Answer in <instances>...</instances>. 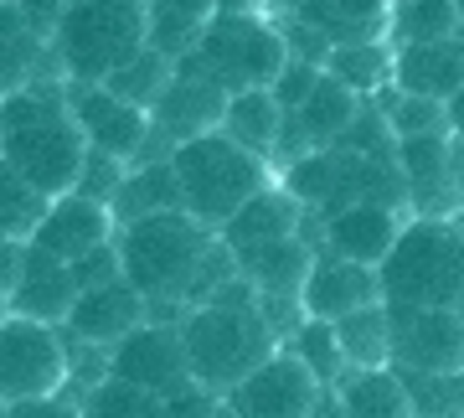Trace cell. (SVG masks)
Segmentation results:
<instances>
[{"label": "cell", "mask_w": 464, "mask_h": 418, "mask_svg": "<svg viewBox=\"0 0 464 418\" xmlns=\"http://www.w3.org/2000/svg\"><path fill=\"white\" fill-rule=\"evenodd\" d=\"M170 73H176V63H170L166 52H155V47H145L134 63H124L109 78V88L114 93H124L130 103H140V109H155V99L166 93V83H170Z\"/></svg>", "instance_id": "cell-34"}, {"label": "cell", "mask_w": 464, "mask_h": 418, "mask_svg": "<svg viewBox=\"0 0 464 418\" xmlns=\"http://www.w3.org/2000/svg\"><path fill=\"white\" fill-rule=\"evenodd\" d=\"M52 47L63 78L109 83L119 67L150 47V0H67Z\"/></svg>", "instance_id": "cell-7"}, {"label": "cell", "mask_w": 464, "mask_h": 418, "mask_svg": "<svg viewBox=\"0 0 464 418\" xmlns=\"http://www.w3.org/2000/svg\"><path fill=\"white\" fill-rule=\"evenodd\" d=\"M5 11H16L42 42H52L57 26H63V16H67V0H5Z\"/></svg>", "instance_id": "cell-40"}, {"label": "cell", "mask_w": 464, "mask_h": 418, "mask_svg": "<svg viewBox=\"0 0 464 418\" xmlns=\"http://www.w3.org/2000/svg\"><path fill=\"white\" fill-rule=\"evenodd\" d=\"M88 151L93 145L72 114L67 78H52V83L36 78V83L5 93V103H0V166L21 170L47 197H67L83 181Z\"/></svg>", "instance_id": "cell-2"}, {"label": "cell", "mask_w": 464, "mask_h": 418, "mask_svg": "<svg viewBox=\"0 0 464 418\" xmlns=\"http://www.w3.org/2000/svg\"><path fill=\"white\" fill-rule=\"evenodd\" d=\"M320 398H325V383L289 346H279L264 367L248 372L222 403L232 408V418H310L320 408Z\"/></svg>", "instance_id": "cell-13"}, {"label": "cell", "mask_w": 464, "mask_h": 418, "mask_svg": "<svg viewBox=\"0 0 464 418\" xmlns=\"http://www.w3.org/2000/svg\"><path fill=\"white\" fill-rule=\"evenodd\" d=\"M207 418H232V408H227V403H222V408H212V413H207Z\"/></svg>", "instance_id": "cell-45"}, {"label": "cell", "mask_w": 464, "mask_h": 418, "mask_svg": "<svg viewBox=\"0 0 464 418\" xmlns=\"http://www.w3.org/2000/svg\"><path fill=\"white\" fill-rule=\"evenodd\" d=\"M5 316H32V320H52V326H67L72 316V305H78V279H72V264L63 258H52L42 253L36 243H16V238H5Z\"/></svg>", "instance_id": "cell-10"}, {"label": "cell", "mask_w": 464, "mask_h": 418, "mask_svg": "<svg viewBox=\"0 0 464 418\" xmlns=\"http://www.w3.org/2000/svg\"><path fill=\"white\" fill-rule=\"evenodd\" d=\"M289 16L315 26L331 47L341 42H382L392 36V5L398 0H284Z\"/></svg>", "instance_id": "cell-23"}, {"label": "cell", "mask_w": 464, "mask_h": 418, "mask_svg": "<svg viewBox=\"0 0 464 418\" xmlns=\"http://www.w3.org/2000/svg\"><path fill=\"white\" fill-rule=\"evenodd\" d=\"M392 367L464 372V310H408V316H392Z\"/></svg>", "instance_id": "cell-15"}, {"label": "cell", "mask_w": 464, "mask_h": 418, "mask_svg": "<svg viewBox=\"0 0 464 418\" xmlns=\"http://www.w3.org/2000/svg\"><path fill=\"white\" fill-rule=\"evenodd\" d=\"M459 310H464V305H459Z\"/></svg>", "instance_id": "cell-47"}, {"label": "cell", "mask_w": 464, "mask_h": 418, "mask_svg": "<svg viewBox=\"0 0 464 418\" xmlns=\"http://www.w3.org/2000/svg\"><path fill=\"white\" fill-rule=\"evenodd\" d=\"M449 140H454V134H413V140L398 145L413 218H459L454 170H449Z\"/></svg>", "instance_id": "cell-21"}, {"label": "cell", "mask_w": 464, "mask_h": 418, "mask_svg": "<svg viewBox=\"0 0 464 418\" xmlns=\"http://www.w3.org/2000/svg\"><path fill=\"white\" fill-rule=\"evenodd\" d=\"M325 78V67L320 63H304V57H289V67L279 73V83H274V99L284 103V114H295L299 103L315 93V83Z\"/></svg>", "instance_id": "cell-38"}, {"label": "cell", "mask_w": 464, "mask_h": 418, "mask_svg": "<svg viewBox=\"0 0 464 418\" xmlns=\"http://www.w3.org/2000/svg\"><path fill=\"white\" fill-rule=\"evenodd\" d=\"M382 295L392 305V316L459 310L464 305V212L459 218L402 222V238L382 258Z\"/></svg>", "instance_id": "cell-4"}, {"label": "cell", "mask_w": 464, "mask_h": 418, "mask_svg": "<svg viewBox=\"0 0 464 418\" xmlns=\"http://www.w3.org/2000/svg\"><path fill=\"white\" fill-rule=\"evenodd\" d=\"M176 176H181L186 212L201 218L207 228H222L227 218H237L258 191H268V155L237 145L227 130L197 134L186 145H170Z\"/></svg>", "instance_id": "cell-5"}, {"label": "cell", "mask_w": 464, "mask_h": 418, "mask_svg": "<svg viewBox=\"0 0 464 418\" xmlns=\"http://www.w3.org/2000/svg\"><path fill=\"white\" fill-rule=\"evenodd\" d=\"M0 418H88L83 403H67L63 393H47V398H21V403H5Z\"/></svg>", "instance_id": "cell-41"}, {"label": "cell", "mask_w": 464, "mask_h": 418, "mask_svg": "<svg viewBox=\"0 0 464 418\" xmlns=\"http://www.w3.org/2000/svg\"><path fill=\"white\" fill-rule=\"evenodd\" d=\"M459 11H464V0H459Z\"/></svg>", "instance_id": "cell-46"}, {"label": "cell", "mask_w": 464, "mask_h": 418, "mask_svg": "<svg viewBox=\"0 0 464 418\" xmlns=\"http://www.w3.org/2000/svg\"><path fill=\"white\" fill-rule=\"evenodd\" d=\"M150 11H176V16H191V21H212L217 0H150Z\"/></svg>", "instance_id": "cell-42"}, {"label": "cell", "mask_w": 464, "mask_h": 418, "mask_svg": "<svg viewBox=\"0 0 464 418\" xmlns=\"http://www.w3.org/2000/svg\"><path fill=\"white\" fill-rule=\"evenodd\" d=\"M212 248H217V228L191 218L186 207L155 212V218H140V222H124L119 228L124 274H130V285L150 300V316L166 310L170 320H181L191 310V295H197V279H201Z\"/></svg>", "instance_id": "cell-3"}, {"label": "cell", "mask_w": 464, "mask_h": 418, "mask_svg": "<svg viewBox=\"0 0 464 418\" xmlns=\"http://www.w3.org/2000/svg\"><path fill=\"white\" fill-rule=\"evenodd\" d=\"M335 331H341L351 367H392V310H387V300L341 316Z\"/></svg>", "instance_id": "cell-29"}, {"label": "cell", "mask_w": 464, "mask_h": 418, "mask_svg": "<svg viewBox=\"0 0 464 418\" xmlns=\"http://www.w3.org/2000/svg\"><path fill=\"white\" fill-rule=\"evenodd\" d=\"M304 316H320V320H341L362 305H377L387 300L382 295V268L372 264H356V258H341V253L320 248L315 264H310V279H304Z\"/></svg>", "instance_id": "cell-18"}, {"label": "cell", "mask_w": 464, "mask_h": 418, "mask_svg": "<svg viewBox=\"0 0 464 418\" xmlns=\"http://www.w3.org/2000/svg\"><path fill=\"white\" fill-rule=\"evenodd\" d=\"M264 0H217V11H227V16H253Z\"/></svg>", "instance_id": "cell-44"}, {"label": "cell", "mask_w": 464, "mask_h": 418, "mask_svg": "<svg viewBox=\"0 0 464 418\" xmlns=\"http://www.w3.org/2000/svg\"><path fill=\"white\" fill-rule=\"evenodd\" d=\"M186 207L181 197V176H176V160L160 155V160H140L134 170H124V181L114 191V218L119 228L140 218H155V212H176Z\"/></svg>", "instance_id": "cell-25"}, {"label": "cell", "mask_w": 464, "mask_h": 418, "mask_svg": "<svg viewBox=\"0 0 464 418\" xmlns=\"http://www.w3.org/2000/svg\"><path fill=\"white\" fill-rule=\"evenodd\" d=\"M227 99H232V93L222 88V78L201 63V52H191V57H181V63H176L166 93H160V99H155V109H150L155 134H160L166 145H186V140H197V134L222 130Z\"/></svg>", "instance_id": "cell-12"}, {"label": "cell", "mask_w": 464, "mask_h": 418, "mask_svg": "<svg viewBox=\"0 0 464 418\" xmlns=\"http://www.w3.org/2000/svg\"><path fill=\"white\" fill-rule=\"evenodd\" d=\"M444 36H464L459 0H398L392 5V47L444 42Z\"/></svg>", "instance_id": "cell-30"}, {"label": "cell", "mask_w": 464, "mask_h": 418, "mask_svg": "<svg viewBox=\"0 0 464 418\" xmlns=\"http://www.w3.org/2000/svg\"><path fill=\"white\" fill-rule=\"evenodd\" d=\"M304 222H310L304 201H299L289 186H268V191H258V197H253L237 218L222 222V228H217V238L232 248V258H243V253L264 248V243L299 238V233H304Z\"/></svg>", "instance_id": "cell-22"}, {"label": "cell", "mask_w": 464, "mask_h": 418, "mask_svg": "<svg viewBox=\"0 0 464 418\" xmlns=\"http://www.w3.org/2000/svg\"><path fill=\"white\" fill-rule=\"evenodd\" d=\"M289 352L304 362V367L315 372L325 387H341V377L351 372L346 362V346H341V331H335V320H320V316H304L289 335Z\"/></svg>", "instance_id": "cell-32"}, {"label": "cell", "mask_w": 464, "mask_h": 418, "mask_svg": "<svg viewBox=\"0 0 464 418\" xmlns=\"http://www.w3.org/2000/svg\"><path fill=\"white\" fill-rule=\"evenodd\" d=\"M362 93L356 88H346L341 78H320L315 93L299 103L295 114L284 119V140H279V151L289 155H304V151H325V145H341L346 140V130L356 124V114H362Z\"/></svg>", "instance_id": "cell-19"}, {"label": "cell", "mask_w": 464, "mask_h": 418, "mask_svg": "<svg viewBox=\"0 0 464 418\" xmlns=\"http://www.w3.org/2000/svg\"><path fill=\"white\" fill-rule=\"evenodd\" d=\"M124 166H130V160H119V155L88 151V166H83V181H78V191L114 207V191H119V181H124Z\"/></svg>", "instance_id": "cell-39"}, {"label": "cell", "mask_w": 464, "mask_h": 418, "mask_svg": "<svg viewBox=\"0 0 464 418\" xmlns=\"http://www.w3.org/2000/svg\"><path fill=\"white\" fill-rule=\"evenodd\" d=\"M67 326L32 316H5L0 320V398H47L72 383V346H67Z\"/></svg>", "instance_id": "cell-9"}, {"label": "cell", "mask_w": 464, "mask_h": 418, "mask_svg": "<svg viewBox=\"0 0 464 418\" xmlns=\"http://www.w3.org/2000/svg\"><path fill=\"white\" fill-rule=\"evenodd\" d=\"M145 320H150V300L130 285V274H124L114 285H99V289H83V295H78L72 316H67V335L114 352L119 341L130 331H140Z\"/></svg>", "instance_id": "cell-20"}, {"label": "cell", "mask_w": 464, "mask_h": 418, "mask_svg": "<svg viewBox=\"0 0 464 418\" xmlns=\"http://www.w3.org/2000/svg\"><path fill=\"white\" fill-rule=\"evenodd\" d=\"M52 201H57V197H47L42 186H32L26 176H21V170L0 166V233H5V238H16V243H32L36 228L47 222Z\"/></svg>", "instance_id": "cell-31"}, {"label": "cell", "mask_w": 464, "mask_h": 418, "mask_svg": "<svg viewBox=\"0 0 464 418\" xmlns=\"http://www.w3.org/2000/svg\"><path fill=\"white\" fill-rule=\"evenodd\" d=\"M310 418H346V408H341V393L335 387H325V398H320V408Z\"/></svg>", "instance_id": "cell-43"}, {"label": "cell", "mask_w": 464, "mask_h": 418, "mask_svg": "<svg viewBox=\"0 0 464 418\" xmlns=\"http://www.w3.org/2000/svg\"><path fill=\"white\" fill-rule=\"evenodd\" d=\"M284 103L274 99V88H243V93H232L227 99V114H222V130L237 140V145H248L258 155H274L284 140Z\"/></svg>", "instance_id": "cell-27"}, {"label": "cell", "mask_w": 464, "mask_h": 418, "mask_svg": "<svg viewBox=\"0 0 464 418\" xmlns=\"http://www.w3.org/2000/svg\"><path fill=\"white\" fill-rule=\"evenodd\" d=\"M181 341H186V356H191L197 387H207L217 398H227L248 372H258L284 346L279 326L264 310V289L253 285L243 268L217 289L212 300L186 310Z\"/></svg>", "instance_id": "cell-1"}, {"label": "cell", "mask_w": 464, "mask_h": 418, "mask_svg": "<svg viewBox=\"0 0 464 418\" xmlns=\"http://www.w3.org/2000/svg\"><path fill=\"white\" fill-rule=\"evenodd\" d=\"M119 238V218L114 207L99 197H83V191H67V197L52 201L47 222L36 228V248L52 253V258H63V264H78V258H88L93 248H103V243H114Z\"/></svg>", "instance_id": "cell-16"}, {"label": "cell", "mask_w": 464, "mask_h": 418, "mask_svg": "<svg viewBox=\"0 0 464 418\" xmlns=\"http://www.w3.org/2000/svg\"><path fill=\"white\" fill-rule=\"evenodd\" d=\"M335 393L346 418H418L408 377L398 367H351Z\"/></svg>", "instance_id": "cell-26"}, {"label": "cell", "mask_w": 464, "mask_h": 418, "mask_svg": "<svg viewBox=\"0 0 464 418\" xmlns=\"http://www.w3.org/2000/svg\"><path fill=\"white\" fill-rule=\"evenodd\" d=\"M284 186L304 201L310 218H331L356 201H382V207H408V176L398 155H362L351 145H325V151L289 155Z\"/></svg>", "instance_id": "cell-6"}, {"label": "cell", "mask_w": 464, "mask_h": 418, "mask_svg": "<svg viewBox=\"0 0 464 418\" xmlns=\"http://www.w3.org/2000/svg\"><path fill=\"white\" fill-rule=\"evenodd\" d=\"M109 377L150 387L160 398L191 393L197 377H191V356H186V341H181V320H145L140 331H130L109 356Z\"/></svg>", "instance_id": "cell-11"}, {"label": "cell", "mask_w": 464, "mask_h": 418, "mask_svg": "<svg viewBox=\"0 0 464 418\" xmlns=\"http://www.w3.org/2000/svg\"><path fill=\"white\" fill-rule=\"evenodd\" d=\"M398 238H402V212L382 207V201H356V207H341L331 218H315L320 248L356 258V264H372V268H382V258L392 253Z\"/></svg>", "instance_id": "cell-17"}, {"label": "cell", "mask_w": 464, "mask_h": 418, "mask_svg": "<svg viewBox=\"0 0 464 418\" xmlns=\"http://www.w3.org/2000/svg\"><path fill=\"white\" fill-rule=\"evenodd\" d=\"M382 109H387V119H392L398 140H413V134H454L444 99H423V93H402V88H392V93L382 99Z\"/></svg>", "instance_id": "cell-35"}, {"label": "cell", "mask_w": 464, "mask_h": 418, "mask_svg": "<svg viewBox=\"0 0 464 418\" xmlns=\"http://www.w3.org/2000/svg\"><path fill=\"white\" fill-rule=\"evenodd\" d=\"M201 63L212 67L227 93H243V88H274L279 73L289 67V36L274 32L258 11L253 16H227L217 11L201 32Z\"/></svg>", "instance_id": "cell-8"}, {"label": "cell", "mask_w": 464, "mask_h": 418, "mask_svg": "<svg viewBox=\"0 0 464 418\" xmlns=\"http://www.w3.org/2000/svg\"><path fill=\"white\" fill-rule=\"evenodd\" d=\"M325 73L341 78L346 88H356L362 99H377V93L392 88L398 47H387V42H341V47H331V57H325Z\"/></svg>", "instance_id": "cell-28"}, {"label": "cell", "mask_w": 464, "mask_h": 418, "mask_svg": "<svg viewBox=\"0 0 464 418\" xmlns=\"http://www.w3.org/2000/svg\"><path fill=\"white\" fill-rule=\"evenodd\" d=\"M392 88L449 103L464 88V36H444V42H408V47H398Z\"/></svg>", "instance_id": "cell-24"}, {"label": "cell", "mask_w": 464, "mask_h": 418, "mask_svg": "<svg viewBox=\"0 0 464 418\" xmlns=\"http://www.w3.org/2000/svg\"><path fill=\"white\" fill-rule=\"evenodd\" d=\"M83 408L88 418H170V398L150 393V387H134L124 377H103L83 398Z\"/></svg>", "instance_id": "cell-33"}, {"label": "cell", "mask_w": 464, "mask_h": 418, "mask_svg": "<svg viewBox=\"0 0 464 418\" xmlns=\"http://www.w3.org/2000/svg\"><path fill=\"white\" fill-rule=\"evenodd\" d=\"M418 418H464V372H402Z\"/></svg>", "instance_id": "cell-36"}, {"label": "cell", "mask_w": 464, "mask_h": 418, "mask_svg": "<svg viewBox=\"0 0 464 418\" xmlns=\"http://www.w3.org/2000/svg\"><path fill=\"white\" fill-rule=\"evenodd\" d=\"M67 99H72V114H78L93 151L119 155V160H140L145 155L150 134H155L150 109L130 103L109 83H78V78H67Z\"/></svg>", "instance_id": "cell-14"}, {"label": "cell", "mask_w": 464, "mask_h": 418, "mask_svg": "<svg viewBox=\"0 0 464 418\" xmlns=\"http://www.w3.org/2000/svg\"><path fill=\"white\" fill-rule=\"evenodd\" d=\"M201 32L207 21H191V16H176V11H150V47L166 52L170 63H181L201 47Z\"/></svg>", "instance_id": "cell-37"}]
</instances>
